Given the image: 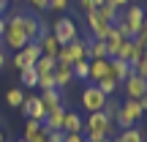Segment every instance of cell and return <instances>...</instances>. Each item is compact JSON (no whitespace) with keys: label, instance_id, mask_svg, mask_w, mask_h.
<instances>
[{"label":"cell","instance_id":"ac0fdd59","mask_svg":"<svg viewBox=\"0 0 147 142\" xmlns=\"http://www.w3.org/2000/svg\"><path fill=\"white\" fill-rule=\"evenodd\" d=\"M38 47H41V55H47V58H57V52H60V41L52 36V33L38 38Z\"/></svg>","mask_w":147,"mask_h":142},{"label":"cell","instance_id":"d590c367","mask_svg":"<svg viewBox=\"0 0 147 142\" xmlns=\"http://www.w3.org/2000/svg\"><path fill=\"white\" fill-rule=\"evenodd\" d=\"M63 142H84V134H65Z\"/></svg>","mask_w":147,"mask_h":142},{"label":"cell","instance_id":"484cf974","mask_svg":"<svg viewBox=\"0 0 147 142\" xmlns=\"http://www.w3.org/2000/svg\"><path fill=\"white\" fill-rule=\"evenodd\" d=\"M74 71V79L76 82H87V74H90V60H76V63L71 66Z\"/></svg>","mask_w":147,"mask_h":142},{"label":"cell","instance_id":"30bf717a","mask_svg":"<svg viewBox=\"0 0 147 142\" xmlns=\"http://www.w3.org/2000/svg\"><path fill=\"white\" fill-rule=\"evenodd\" d=\"M123 41H125V36L117 30V25H112L109 33H106V38H104V44H106V58H117V55H120Z\"/></svg>","mask_w":147,"mask_h":142},{"label":"cell","instance_id":"277c9868","mask_svg":"<svg viewBox=\"0 0 147 142\" xmlns=\"http://www.w3.org/2000/svg\"><path fill=\"white\" fill-rule=\"evenodd\" d=\"M38 58H41V47H38V41H30L27 47H22L19 52H11V66H14L16 71L27 69V66H36Z\"/></svg>","mask_w":147,"mask_h":142},{"label":"cell","instance_id":"8992f818","mask_svg":"<svg viewBox=\"0 0 147 142\" xmlns=\"http://www.w3.org/2000/svg\"><path fill=\"white\" fill-rule=\"evenodd\" d=\"M82 107L87 109V115H90V112H101L106 107V96L101 93L93 82H87V85H84V90H82Z\"/></svg>","mask_w":147,"mask_h":142},{"label":"cell","instance_id":"8d00e7d4","mask_svg":"<svg viewBox=\"0 0 147 142\" xmlns=\"http://www.w3.org/2000/svg\"><path fill=\"white\" fill-rule=\"evenodd\" d=\"M65 131H49V142H63Z\"/></svg>","mask_w":147,"mask_h":142},{"label":"cell","instance_id":"d4e9b609","mask_svg":"<svg viewBox=\"0 0 147 142\" xmlns=\"http://www.w3.org/2000/svg\"><path fill=\"white\" fill-rule=\"evenodd\" d=\"M95 88H98V90H101V93H104V96H106V99H112V96H115V93H117V82H115V79H112V77H109V74H106V77H104V79H98V82H95Z\"/></svg>","mask_w":147,"mask_h":142},{"label":"cell","instance_id":"7c38bea8","mask_svg":"<svg viewBox=\"0 0 147 142\" xmlns=\"http://www.w3.org/2000/svg\"><path fill=\"white\" fill-rule=\"evenodd\" d=\"M131 71H134V69H131V63H125V60H117V58H109V77L115 79L117 85L125 82Z\"/></svg>","mask_w":147,"mask_h":142},{"label":"cell","instance_id":"ee69618b","mask_svg":"<svg viewBox=\"0 0 147 142\" xmlns=\"http://www.w3.org/2000/svg\"><path fill=\"white\" fill-rule=\"evenodd\" d=\"M0 142H5V134H3V131H0Z\"/></svg>","mask_w":147,"mask_h":142},{"label":"cell","instance_id":"f1b7e54d","mask_svg":"<svg viewBox=\"0 0 147 142\" xmlns=\"http://www.w3.org/2000/svg\"><path fill=\"white\" fill-rule=\"evenodd\" d=\"M131 69L136 71L139 77H147V49H144V52H142V55H139V58L131 63Z\"/></svg>","mask_w":147,"mask_h":142},{"label":"cell","instance_id":"60d3db41","mask_svg":"<svg viewBox=\"0 0 147 142\" xmlns=\"http://www.w3.org/2000/svg\"><path fill=\"white\" fill-rule=\"evenodd\" d=\"M3 33H5V16H0V38H3Z\"/></svg>","mask_w":147,"mask_h":142},{"label":"cell","instance_id":"83f0119b","mask_svg":"<svg viewBox=\"0 0 147 142\" xmlns=\"http://www.w3.org/2000/svg\"><path fill=\"white\" fill-rule=\"evenodd\" d=\"M38 131H41V120H33V118H27V120H25V134H22V139L36 137Z\"/></svg>","mask_w":147,"mask_h":142},{"label":"cell","instance_id":"7a4b0ae2","mask_svg":"<svg viewBox=\"0 0 147 142\" xmlns=\"http://www.w3.org/2000/svg\"><path fill=\"white\" fill-rule=\"evenodd\" d=\"M142 118H144V107H142V101H136V99H125V101L120 104V109H117V115H115V126L120 128V131H125V128H136Z\"/></svg>","mask_w":147,"mask_h":142},{"label":"cell","instance_id":"7402d4cb","mask_svg":"<svg viewBox=\"0 0 147 142\" xmlns=\"http://www.w3.org/2000/svg\"><path fill=\"white\" fill-rule=\"evenodd\" d=\"M19 82L25 85V88H38V71H36V66L22 69L19 71Z\"/></svg>","mask_w":147,"mask_h":142},{"label":"cell","instance_id":"d6a6232c","mask_svg":"<svg viewBox=\"0 0 147 142\" xmlns=\"http://www.w3.org/2000/svg\"><path fill=\"white\" fill-rule=\"evenodd\" d=\"M76 5H79V11H82V16H84V14H90V11H95L93 0H76Z\"/></svg>","mask_w":147,"mask_h":142},{"label":"cell","instance_id":"5bb4252c","mask_svg":"<svg viewBox=\"0 0 147 142\" xmlns=\"http://www.w3.org/2000/svg\"><path fill=\"white\" fill-rule=\"evenodd\" d=\"M144 49L136 44V38H125L123 41V47H120V55H117V60H125V63H134V60L142 55Z\"/></svg>","mask_w":147,"mask_h":142},{"label":"cell","instance_id":"cb8c5ba5","mask_svg":"<svg viewBox=\"0 0 147 142\" xmlns=\"http://www.w3.org/2000/svg\"><path fill=\"white\" fill-rule=\"evenodd\" d=\"M25 96H27V93H25L22 88H11L8 93H5V104L14 107V109H19V107L25 104Z\"/></svg>","mask_w":147,"mask_h":142},{"label":"cell","instance_id":"b9f144b4","mask_svg":"<svg viewBox=\"0 0 147 142\" xmlns=\"http://www.w3.org/2000/svg\"><path fill=\"white\" fill-rule=\"evenodd\" d=\"M106 3V0H93V5H95V8H98V5H104Z\"/></svg>","mask_w":147,"mask_h":142},{"label":"cell","instance_id":"f35d334b","mask_svg":"<svg viewBox=\"0 0 147 142\" xmlns=\"http://www.w3.org/2000/svg\"><path fill=\"white\" fill-rule=\"evenodd\" d=\"M139 36H144V38H147V14H144V19H142V27H139Z\"/></svg>","mask_w":147,"mask_h":142},{"label":"cell","instance_id":"ffe728a7","mask_svg":"<svg viewBox=\"0 0 147 142\" xmlns=\"http://www.w3.org/2000/svg\"><path fill=\"white\" fill-rule=\"evenodd\" d=\"M101 58H106V44L87 38V60H101Z\"/></svg>","mask_w":147,"mask_h":142},{"label":"cell","instance_id":"3957f363","mask_svg":"<svg viewBox=\"0 0 147 142\" xmlns=\"http://www.w3.org/2000/svg\"><path fill=\"white\" fill-rule=\"evenodd\" d=\"M144 14H147V11L142 8V5H125V8H123V14H120V19L115 22L117 30H120L125 38H136V36H139V27H142Z\"/></svg>","mask_w":147,"mask_h":142},{"label":"cell","instance_id":"1f68e13d","mask_svg":"<svg viewBox=\"0 0 147 142\" xmlns=\"http://www.w3.org/2000/svg\"><path fill=\"white\" fill-rule=\"evenodd\" d=\"M27 5H30L33 11H38V14H44V11H49V0H25Z\"/></svg>","mask_w":147,"mask_h":142},{"label":"cell","instance_id":"bcb514c9","mask_svg":"<svg viewBox=\"0 0 147 142\" xmlns=\"http://www.w3.org/2000/svg\"><path fill=\"white\" fill-rule=\"evenodd\" d=\"M0 49H3V38H0Z\"/></svg>","mask_w":147,"mask_h":142},{"label":"cell","instance_id":"9a60e30c","mask_svg":"<svg viewBox=\"0 0 147 142\" xmlns=\"http://www.w3.org/2000/svg\"><path fill=\"white\" fill-rule=\"evenodd\" d=\"M74 82H76V79H74L71 66H63V63L55 66V88H57V90H65V88L74 85Z\"/></svg>","mask_w":147,"mask_h":142},{"label":"cell","instance_id":"4fadbf2b","mask_svg":"<svg viewBox=\"0 0 147 142\" xmlns=\"http://www.w3.org/2000/svg\"><path fill=\"white\" fill-rule=\"evenodd\" d=\"M63 131L65 134H84V120L79 112H71L65 109V118H63Z\"/></svg>","mask_w":147,"mask_h":142},{"label":"cell","instance_id":"8fae6325","mask_svg":"<svg viewBox=\"0 0 147 142\" xmlns=\"http://www.w3.org/2000/svg\"><path fill=\"white\" fill-rule=\"evenodd\" d=\"M63 118H65V104L52 109V112H47V118L41 120L44 131H63Z\"/></svg>","mask_w":147,"mask_h":142},{"label":"cell","instance_id":"836d02e7","mask_svg":"<svg viewBox=\"0 0 147 142\" xmlns=\"http://www.w3.org/2000/svg\"><path fill=\"white\" fill-rule=\"evenodd\" d=\"M27 142H49V131H44V126H41V131H38L36 137H30Z\"/></svg>","mask_w":147,"mask_h":142},{"label":"cell","instance_id":"f546056e","mask_svg":"<svg viewBox=\"0 0 147 142\" xmlns=\"http://www.w3.org/2000/svg\"><path fill=\"white\" fill-rule=\"evenodd\" d=\"M38 88L41 90H52L55 88V71L52 74H38Z\"/></svg>","mask_w":147,"mask_h":142},{"label":"cell","instance_id":"5b68a950","mask_svg":"<svg viewBox=\"0 0 147 142\" xmlns=\"http://www.w3.org/2000/svg\"><path fill=\"white\" fill-rule=\"evenodd\" d=\"M52 36L60 41V47H65V44H71L74 38H79V27H76V22H74L71 16H60V19L52 25Z\"/></svg>","mask_w":147,"mask_h":142},{"label":"cell","instance_id":"52a82bcc","mask_svg":"<svg viewBox=\"0 0 147 142\" xmlns=\"http://www.w3.org/2000/svg\"><path fill=\"white\" fill-rule=\"evenodd\" d=\"M123 88H125V99L142 101L144 93H147V77H139L136 71H131V74H128V79L123 82Z\"/></svg>","mask_w":147,"mask_h":142},{"label":"cell","instance_id":"4316f807","mask_svg":"<svg viewBox=\"0 0 147 142\" xmlns=\"http://www.w3.org/2000/svg\"><path fill=\"white\" fill-rule=\"evenodd\" d=\"M55 66H57V58H47V55H41L38 63H36V71L38 74H52Z\"/></svg>","mask_w":147,"mask_h":142},{"label":"cell","instance_id":"4dcf8cb0","mask_svg":"<svg viewBox=\"0 0 147 142\" xmlns=\"http://www.w3.org/2000/svg\"><path fill=\"white\" fill-rule=\"evenodd\" d=\"M71 0H49V11H57V14H63V11H68Z\"/></svg>","mask_w":147,"mask_h":142},{"label":"cell","instance_id":"7bdbcfd3","mask_svg":"<svg viewBox=\"0 0 147 142\" xmlns=\"http://www.w3.org/2000/svg\"><path fill=\"white\" fill-rule=\"evenodd\" d=\"M142 107H144V112H147V93H144V99H142Z\"/></svg>","mask_w":147,"mask_h":142},{"label":"cell","instance_id":"d6986e66","mask_svg":"<svg viewBox=\"0 0 147 142\" xmlns=\"http://www.w3.org/2000/svg\"><path fill=\"white\" fill-rule=\"evenodd\" d=\"M65 47L71 49V58H74V63H76V60H87V38H74L71 44H65Z\"/></svg>","mask_w":147,"mask_h":142},{"label":"cell","instance_id":"9c48e42d","mask_svg":"<svg viewBox=\"0 0 147 142\" xmlns=\"http://www.w3.org/2000/svg\"><path fill=\"white\" fill-rule=\"evenodd\" d=\"M22 112H25V118H33V120H44L47 118V107H44V101L38 99V96H25V104L19 107Z\"/></svg>","mask_w":147,"mask_h":142},{"label":"cell","instance_id":"e575fe53","mask_svg":"<svg viewBox=\"0 0 147 142\" xmlns=\"http://www.w3.org/2000/svg\"><path fill=\"white\" fill-rule=\"evenodd\" d=\"M106 3H109V5H115V8L120 11V8H125V5H131V0H106Z\"/></svg>","mask_w":147,"mask_h":142},{"label":"cell","instance_id":"c3c4849f","mask_svg":"<svg viewBox=\"0 0 147 142\" xmlns=\"http://www.w3.org/2000/svg\"><path fill=\"white\" fill-rule=\"evenodd\" d=\"M101 142H112V139H101Z\"/></svg>","mask_w":147,"mask_h":142},{"label":"cell","instance_id":"44dd1931","mask_svg":"<svg viewBox=\"0 0 147 142\" xmlns=\"http://www.w3.org/2000/svg\"><path fill=\"white\" fill-rule=\"evenodd\" d=\"M112 142H147L142 128H125V131H117V137Z\"/></svg>","mask_w":147,"mask_h":142},{"label":"cell","instance_id":"6da1fadb","mask_svg":"<svg viewBox=\"0 0 147 142\" xmlns=\"http://www.w3.org/2000/svg\"><path fill=\"white\" fill-rule=\"evenodd\" d=\"M30 41H38V16L30 11H16L5 16V33H3V47L8 52H19Z\"/></svg>","mask_w":147,"mask_h":142},{"label":"cell","instance_id":"e0dca14e","mask_svg":"<svg viewBox=\"0 0 147 142\" xmlns=\"http://www.w3.org/2000/svg\"><path fill=\"white\" fill-rule=\"evenodd\" d=\"M109 74V58H101V60H90V74H87V82H98Z\"/></svg>","mask_w":147,"mask_h":142},{"label":"cell","instance_id":"7dc6e473","mask_svg":"<svg viewBox=\"0 0 147 142\" xmlns=\"http://www.w3.org/2000/svg\"><path fill=\"white\" fill-rule=\"evenodd\" d=\"M16 142H27V139H16Z\"/></svg>","mask_w":147,"mask_h":142},{"label":"cell","instance_id":"f6af8a7d","mask_svg":"<svg viewBox=\"0 0 147 142\" xmlns=\"http://www.w3.org/2000/svg\"><path fill=\"white\" fill-rule=\"evenodd\" d=\"M8 3H22V0H8Z\"/></svg>","mask_w":147,"mask_h":142},{"label":"cell","instance_id":"2e32d148","mask_svg":"<svg viewBox=\"0 0 147 142\" xmlns=\"http://www.w3.org/2000/svg\"><path fill=\"white\" fill-rule=\"evenodd\" d=\"M38 99L44 101L47 112H52V109H57V107H63V104H65L63 90H57V88H52V90H41V96H38Z\"/></svg>","mask_w":147,"mask_h":142},{"label":"cell","instance_id":"ab89813d","mask_svg":"<svg viewBox=\"0 0 147 142\" xmlns=\"http://www.w3.org/2000/svg\"><path fill=\"white\" fill-rule=\"evenodd\" d=\"M5 11H8V0H0V16H5Z\"/></svg>","mask_w":147,"mask_h":142},{"label":"cell","instance_id":"74e56055","mask_svg":"<svg viewBox=\"0 0 147 142\" xmlns=\"http://www.w3.org/2000/svg\"><path fill=\"white\" fill-rule=\"evenodd\" d=\"M5 63H8V49L3 47V49H0V71L5 69Z\"/></svg>","mask_w":147,"mask_h":142},{"label":"cell","instance_id":"603a6c76","mask_svg":"<svg viewBox=\"0 0 147 142\" xmlns=\"http://www.w3.org/2000/svg\"><path fill=\"white\" fill-rule=\"evenodd\" d=\"M95 14H98L101 19H106V22H109V25H115V22L120 19V11H117L115 5H109V3H104V5H98V8H95Z\"/></svg>","mask_w":147,"mask_h":142},{"label":"cell","instance_id":"ba28073f","mask_svg":"<svg viewBox=\"0 0 147 142\" xmlns=\"http://www.w3.org/2000/svg\"><path fill=\"white\" fill-rule=\"evenodd\" d=\"M84 22H87V30H90V38H95V41H104L106 33H109V22L101 19L95 11H90V14H84Z\"/></svg>","mask_w":147,"mask_h":142}]
</instances>
